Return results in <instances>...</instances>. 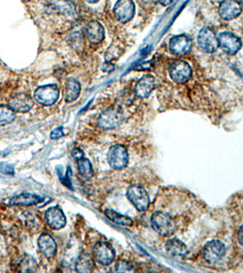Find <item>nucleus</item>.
<instances>
[{"label":"nucleus","instance_id":"obj_1","mask_svg":"<svg viewBox=\"0 0 243 273\" xmlns=\"http://www.w3.org/2000/svg\"><path fill=\"white\" fill-rule=\"evenodd\" d=\"M152 226L156 232L165 237L172 236L175 231V224L172 221V217L167 213L163 211L153 213L152 217Z\"/></svg>","mask_w":243,"mask_h":273},{"label":"nucleus","instance_id":"obj_2","mask_svg":"<svg viewBox=\"0 0 243 273\" xmlns=\"http://www.w3.org/2000/svg\"><path fill=\"white\" fill-rule=\"evenodd\" d=\"M127 198L139 211H144L149 206V198L146 189L140 185H132L127 189Z\"/></svg>","mask_w":243,"mask_h":273},{"label":"nucleus","instance_id":"obj_3","mask_svg":"<svg viewBox=\"0 0 243 273\" xmlns=\"http://www.w3.org/2000/svg\"><path fill=\"white\" fill-rule=\"evenodd\" d=\"M60 98V89L57 85L48 84L41 86L35 90L34 99L43 106L55 104Z\"/></svg>","mask_w":243,"mask_h":273},{"label":"nucleus","instance_id":"obj_4","mask_svg":"<svg viewBox=\"0 0 243 273\" xmlns=\"http://www.w3.org/2000/svg\"><path fill=\"white\" fill-rule=\"evenodd\" d=\"M108 164L116 170L124 169L128 163V153L122 145H115L111 147L108 153Z\"/></svg>","mask_w":243,"mask_h":273},{"label":"nucleus","instance_id":"obj_5","mask_svg":"<svg viewBox=\"0 0 243 273\" xmlns=\"http://www.w3.org/2000/svg\"><path fill=\"white\" fill-rule=\"evenodd\" d=\"M170 76L178 84H184L191 80L192 76V67L187 61H178L174 62L170 68Z\"/></svg>","mask_w":243,"mask_h":273},{"label":"nucleus","instance_id":"obj_6","mask_svg":"<svg viewBox=\"0 0 243 273\" xmlns=\"http://www.w3.org/2000/svg\"><path fill=\"white\" fill-rule=\"evenodd\" d=\"M123 118V114L120 109L109 108L100 114L99 120H98V124L101 129H115L121 124Z\"/></svg>","mask_w":243,"mask_h":273},{"label":"nucleus","instance_id":"obj_7","mask_svg":"<svg viewBox=\"0 0 243 273\" xmlns=\"http://www.w3.org/2000/svg\"><path fill=\"white\" fill-rule=\"evenodd\" d=\"M93 256L101 265H110L115 259V250L108 242L100 241L93 248Z\"/></svg>","mask_w":243,"mask_h":273},{"label":"nucleus","instance_id":"obj_8","mask_svg":"<svg viewBox=\"0 0 243 273\" xmlns=\"http://www.w3.org/2000/svg\"><path fill=\"white\" fill-rule=\"evenodd\" d=\"M218 37L219 47L228 55H235L241 48V41L239 36L233 33L224 31L219 34Z\"/></svg>","mask_w":243,"mask_h":273},{"label":"nucleus","instance_id":"obj_9","mask_svg":"<svg viewBox=\"0 0 243 273\" xmlns=\"http://www.w3.org/2000/svg\"><path fill=\"white\" fill-rule=\"evenodd\" d=\"M225 252L226 248L221 241H211L204 246L202 256L209 263H217L223 258Z\"/></svg>","mask_w":243,"mask_h":273},{"label":"nucleus","instance_id":"obj_10","mask_svg":"<svg viewBox=\"0 0 243 273\" xmlns=\"http://www.w3.org/2000/svg\"><path fill=\"white\" fill-rule=\"evenodd\" d=\"M198 44L204 52L213 53L219 48L218 37L215 32L210 28H204L198 35Z\"/></svg>","mask_w":243,"mask_h":273},{"label":"nucleus","instance_id":"obj_11","mask_svg":"<svg viewBox=\"0 0 243 273\" xmlns=\"http://www.w3.org/2000/svg\"><path fill=\"white\" fill-rule=\"evenodd\" d=\"M135 14V5L132 0H119L114 7L117 21L127 23L132 21Z\"/></svg>","mask_w":243,"mask_h":273},{"label":"nucleus","instance_id":"obj_12","mask_svg":"<svg viewBox=\"0 0 243 273\" xmlns=\"http://www.w3.org/2000/svg\"><path fill=\"white\" fill-rule=\"evenodd\" d=\"M192 40L186 35L172 37L170 41V50L177 56H183L192 50Z\"/></svg>","mask_w":243,"mask_h":273},{"label":"nucleus","instance_id":"obj_13","mask_svg":"<svg viewBox=\"0 0 243 273\" xmlns=\"http://www.w3.org/2000/svg\"><path fill=\"white\" fill-rule=\"evenodd\" d=\"M240 0H223L219 6V14L224 21H232L241 13Z\"/></svg>","mask_w":243,"mask_h":273},{"label":"nucleus","instance_id":"obj_14","mask_svg":"<svg viewBox=\"0 0 243 273\" xmlns=\"http://www.w3.org/2000/svg\"><path fill=\"white\" fill-rule=\"evenodd\" d=\"M8 106L15 111V112L26 113L32 109L34 106V101L32 98L26 94L20 93L13 96L8 102Z\"/></svg>","mask_w":243,"mask_h":273},{"label":"nucleus","instance_id":"obj_15","mask_svg":"<svg viewBox=\"0 0 243 273\" xmlns=\"http://www.w3.org/2000/svg\"><path fill=\"white\" fill-rule=\"evenodd\" d=\"M45 219L47 221L48 226L53 229H62L64 228L67 220L65 216L64 212L60 207H52L47 210L45 214Z\"/></svg>","mask_w":243,"mask_h":273},{"label":"nucleus","instance_id":"obj_16","mask_svg":"<svg viewBox=\"0 0 243 273\" xmlns=\"http://www.w3.org/2000/svg\"><path fill=\"white\" fill-rule=\"evenodd\" d=\"M84 35L87 37L89 43L99 44L104 40L105 30L100 22L90 21L85 27Z\"/></svg>","mask_w":243,"mask_h":273},{"label":"nucleus","instance_id":"obj_17","mask_svg":"<svg viewBox=\"0 0 243 273\" xmlns=\"http://www.w3.org/2000/svg\"><path fill=\"white\" fill-rule=\"evenodd\" d=\"M156 87V79L151 74L144 75L135 86V94L140 99H146Z\"/></svg>","mask_w":243,"mask_h":273},{"label":"nucleus","instance_id":"obj_18","mask_svg":"<svg viewBox=\"0 0 243 273\" xmlns=\"http://www.w3.org/2000/svg\"><path fill=\"white\" fill-rule=\"evenodd\" d=\"M40 251L45 257L50 259L53 258L57 253V243L54 238L49 233H42L38 241Z\"/></svg>","mask_w":243,"mask_h":273},{"label":"nucleus","instance_id":"obj_19","mask_svg":"<svg viewBox=\"0 0 243 273\" xmlns=\"http://www.w3.org/2000/svg\"><path fill=\"white\" fill-rule=\"evenodd\" d=\"M165 249L167 254L172 257H184L188 253L187 245L178 239L167 241Z\"/></svg>","mask_w":243,"mask_h":273},{"label":"nucleus","instance_id":"obj_20","mask_svg":"<svg viewBox=\"0 0 243 273\" xmlns=\"http://www.w3.org/2000/svg\"><path fill=\"white\" fill-rule=\"evenodd\" d=\"M44 201L43 198L40 197L38 195L30 194V193H23L17 195L16 197L12 198L9 201V204L11 206H30V205L39 204L41 201Z\"/></svg>","mask_w":243,"mask_h":273},{"label":"nucleus","instance_id":"obj_21","mask_svg":"<svg viewBox=\"0 0 243 273\" xmlns=\"http://www.w3.org/2000/svg\"><path fill=\"white\" fill-rule=\"evenodd\" d=\"M15 270L20 272H36L38 271L36 262L32 257L25 254L24 256L20 258V260L15 262Z\"/></svg>","mask_w":243,"mask_h":273},{"label":"nucleus","instance_id":"obj_22","mask_svg":"<svg viewBox=\"0 0 243 273\" xmlns=\"http://www.w3.org/2000/svg\"><path fill=\"white\" fill-rule=\"evenodd\" d=\"M49 4L57 12L64 15H74L76 12V7L70 0H49Z\"/></svg>","mask_w":243,"mask_h":273},{"label":"nucleus","instance_id":"obj_23","mask_svg":"<svg viewBox=\"0 0 243 273\" xmlns=\"http://www.w3.org/2000/svg\"><path fill=\"white\" fill-rule=\"evenodd\" d=\"M81 86L76 80H69L66 83L65 89V101L67 102H73L80 96Z\"/></svg>","mask_w":243,"mask_h":273},{"label":"nucleus","instance_id":"obj_24","mask_svg":"<svg viewBox=\"0 0 243 273\" xmlns=\"http://www.w3.org/2000/svg\"><path fill=\"white\" fill-rule=\"evenodd\" d=\"M106 216L116 224L123 226V227H129L133 225V221L129 217L124 216L122 214L117 212L113 209H106L105 210Z\"/></svg>","mask_w":243,"mask_h":273},{"label":"nucleus","instance_id":"obj_25","mask_svg":"<svg viewBox=\"0 0 243 273\" xmlns=\"http://www.w3.org/2000/svg\"><path fill=\"white\" fill-rule=\"evenodd\" d=\"M94 268V262L88 254H82L77 260L76 269L78 272H90Z\"/></svg>","mask_w":243,"mask_h":273},{"label":"nucleus","instance_id":"obj_26","mask_svg":"<svg viewBox=\"0 0 243 273\" xmlns=\"http://www.w3.org/2000/svg\"><path fill=\"white\" fill-rule=\"evenodd\" d=\"M77 164H78V169H79L80 174L84 179L89 180L93 177L94 171H93L91 163L88 159H86L84 156L79 158L77 159Z\"/></svg>","mask_w":243,"mask_h":273},{"label":"nucleus","instance_id":"obj_27","mask_svg":"<svg viewBox=\"0 0 243 273\" xmlns=\"http://www.w3.org/2000/svg\"><path fill=\"white\" fill-rule=\"evenodd\" d=\"M15 111L9 106L0 105V126L12 123L15 121Z\"/></svg>","mask_w":243,"mask_h":273},{"label":"nucleus","instance_id":"obj_28","mask_svg":"<svg viewBox=\"0 0 243 273\" xmlns=\"http://www.w3.org/2000/svg\"><path fill=\"white\" fill-rule=\"evenodd\" d=\"M116 272H132L134 271V265L128 261H118L115 265Z\"/></svg>","mask_w":243,"mask_h":273},{"label":"nucleus","instance_id":"obj_29","mask_svg":"<svg viewBox=\"0 0 243 273\" xmlns=\"http://www.w3.org/2000/svg\"><path fill=\"white\" fill-rule=\"evenodd\" d=\"M65 135V130L63 127H60V128H57L52 131L50 134V139L52 140H58L61 136H63Z\"/></svg>","mask_w":243,"mask_h":273},{"label":"nucleus","instance_id":"obj_30","mask_svg":"<svg viewBox=\"0 0 243 273\" xmlns=\"http://www.w3.org/2000/svg\"><path fill=\"white\" fill-rule=\"evenodd\" d=\"M0 171L7 175H15V170L13 169L12 166H9L8 164H2L0 166Z\"/></svg>","mask_w":243,"mask_h":273},{"label":"nucleus","instance_id":"obj_31","mask_svg":"<svg viewBox=\"0 0 243 273\" xmlns=\"http://www.w3.org/2000/svg\"><path fill=\"white\" fill-rule=\"evenodd\" d=\"M72 156L75 158V159H79V158L84 156L83 151L79 148H75V149L72 150Z\"/></svg>","mask_w":243,"mask_h":273},{"label":"nucleus","instance_id":"obj_32","mask_svg":"<svg viewBox=\"0 0 243 273\" xmlns=\"http://www.w3.org/2000/svg\"><path fill=\"white\" fill-rule=\"evenodd\" d=\"M174 0H160V3L163 7H167L170 4H172Z\"/></svg>","mask_w":243,"mask_h":273},{"label":"nucleus","instance_id":"obj_33","mask_svg":"<svg viewBox=\"0 0 243 273\" xmlns=\"http://www.w3.org/2000/svg\"><path fill=\"white\" fill-rule=\"evenodd\" d=\"M239 242L240 245L242 244V229H241V227L239 230Z\"/></svg>","mask_w":243,"mask_h":273},{"label":"nucleus","instance_id":"obj_34","mask_svg":"<svg viewBox=\"0 0 243 273\" xmlns=\"http://www.w3.org/2000/svg\"><path fill=\"white\" fill-rule=\"evenodd\" d=\"M88 1V3H97L99 0H86Z\"/></svg>","mask_w":243,"mask_h":273}]
</instances>
